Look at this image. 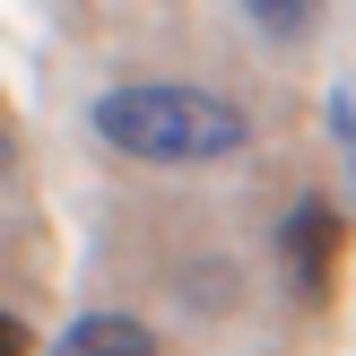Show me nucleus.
<instances>
[{"label": "nucleus", "mask_w": 356, "mask_h": 356, "mask_svg": "<svg viewBox=\"0 0 356 356\" xmlns=\"http://www.w3.org/2000/svg\"><path fill=\"white\" fill-rule=\"evenodd\" d=\"M96 139L139 165H226L252 139L235 96L218 87H183V79H131L96 96Z\"/></svg>", "instance_id": "f257e3e1"}, {"label": "nucleus", "mask_w": 356, "mask_h": 356, "mask_svg": "<svg viewBox=\"0 0 356 356\" xmlns=\"http://www.w3.org/2000/svg\"><path fill=\"white\" fill-rule=\"evenodd\" d=\"M339 252H348V209L322 200V191H305V200L278 218V261H287V278H296V296H305V305H322V296H330Z\"/></svg>", "instance_id": "f03ea898"}, {"label": "nucleus", "mask_w": 356, "mask_h": 356, "mask_svg": "<svg viewBox=\"0 0 356 356\" xmlns=\"http://www.w3.org/2000/svg\"><path fill=\"white\" fill-rule=\"evenodd\" d=\"M44 356H156V330L131 322V313H79Z\"/></svg>", "instance_id": "7ed1b4c3"}, {"label": "nucleus", "mask_w": 356, "mask_h": 356, "mask_svg": "<svg viewBox=\"0 0 356 356\" xmlns=\"http://www.w3.org/2000/svg\"><path fill=\"white\" fill-rule=\"evenodd\" d=\"M243 17H252L261 35H305L313 26V0H243Z\"/></svg>", "instance_id": "20e7f679"}, {"label": "nucleus", "mask_w": 356, "mask_h": 356, "mask_svg": "<svg viewBox=\"0 0 356 356\" xmlns=\"http://www.w3.org/2000/svg\"><path fill=\"white\" fill-rule=\"evenodd\" d=\"M330 139H339V156H356V96L348 87L330 96Z\"/></svg>", "instance_id": "39448f33"}]
</instances>
